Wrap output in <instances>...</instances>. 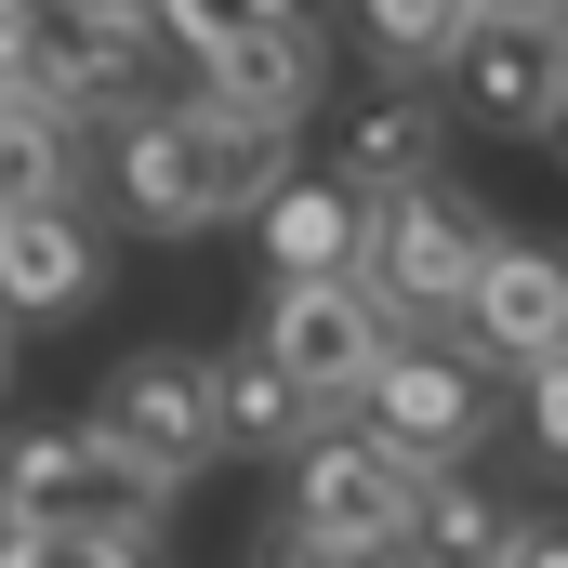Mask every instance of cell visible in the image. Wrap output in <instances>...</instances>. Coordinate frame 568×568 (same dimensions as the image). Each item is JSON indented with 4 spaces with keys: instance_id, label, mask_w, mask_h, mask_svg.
<instances>
[{
    "instance_id": "6da1fadb",
    "label": "cell",
    "mask_w": 568,
    "mask_h": 568,
    "mask_svg": "<svg viewBox=\"0 0 568 568\" xmlns=\"http://www.w3.org/2000/svg\"><path fill=\"white\" fill-rule=\"evenodd\" d=\"M278 172H291V133L212 120V106H145V120H120V225L199 239V225L252 212Z\"/></svg>"
},
{
    "instance_id": "7a4b0ae2",
    "label": "cell",
    "mask_w": 568,
    "mask_h": 568,
    "mask_svg": "<svg viewBox=\"0 0 568 568\" xmlns=\"http://www.w3.org/2000/svg\"><path fill=\"white\" fill-rule=\"evenodd\" d=\"M172 489L93 424H27L0 449V529H67V542H159Z\"/></svg>"
},
{
    "instance_id": "3957f363",
    "label": "cell",
    "mask_w": 568,
    "mask_h": 568,
    "mask_svg": "<svg viewBox=\"0 0 568 568\" xmlns=\"http://www.w3.org/2000/svg\"><path fill=\"white\" fill-rule=\"evenodd\" d=\"M252 344H265V371H278L304 410H357L371 371L410 344V317L371 278H265V331Z\"/></svg>"
},
{
    "instance_id": "277c9868",
    "label": "cell",
    "mask_w": 568,
    "mask_h": 568,
    "mask_svg": "<svg viewBox=\"0 0 568 568\" xmlns=\"http://www.w3.org/2000/svg\"><path fill=\"white\" fill-rule=\"evenodd\" d=\"M357 424H371V449H384L397 476H463V449L489 436V357H463L449 331H410V344L371 371Z\"/></svg>"
},
{
    "instance_id": "5b68a950",
    "label": "cell",
    "mask_w": 568,
    "mask_h": 568,
    "mask_svg": "<svg viewBox=\"0 0 568 568\" xmlns=\"http://www.w3.org/2000/svg\"><path fill=\"white\" fill-rule=\"evenodd\" d=\"M489 252H503V239H489V212H476L463 185H410V199H371V265H357V278L384 291L410 331H449Z\"/></svg>"
},
{
    "instance_id": "8992f818",
    "label": "cell",
    "mask_w": 568,
    "mask_h": 568,
    "mask_svg": "<svg viewBox=\"0 0 568 568\" xmlns=\"http://www.w3.org/2000/svg\"><path fill=\"white\" fill-rule=\"evenodd\" d=\"M80 424L106 436V449H133L159 489H185V476H212V463H225L212 357H185V344H145V357H120V371H106V397H93Z\"/></svg>"
},
{
    "instance_id": "52a82bcc",
    "label": "cell",
    "mask_w": 568,
    "mask_h": 568,
    "mask_svg": "<svg viewBox=\"0 0 568 568\" xmlns=\"http://www.w3.org/2000/svg\"><path fill=\"white\" fill-rule=\"evenodd\" d=\"M410 489H424V476H397L371 436H304V449H291V516H278L291 568H317V556H384V542L410 529Z\"/></svg>"
},
{
    "instance_id": "ba28073f",
    "label": "cell",
    "mask_w": 568,
    "mask_h": 568,
    "mask_svg": "<svg viewBox=\"0 0 568 568\" xmlns=\"http://www.w3.org/2000/svg\"><path fill=\"white\" fill-rule=\"evenodd\" d=\"M27 106H53L67 133L145 120V106H159V27H145V13H106V0H53V40H40V67H27Z\"/></svg>"
},
{
    "instance_id": "9c48e42d",
    "label": "cell",
    "mask_w": 568,
    "mask_h": 568,
    "mask_svg": "<svg viewBox=\"0 0 568 568\" xmlns=\"http://www.w3.org/2000/svg\"><path fill=\"white\" fill-rule=\"evenodd\" d=\"M449 80H463V120L542 145L556 106H568V27L556 13H476V27L449 40Z\"/></svg>"
},
{
    "instance_id": "30bf717a",
    "label": "cell",
    "mask_w": 568,
    "mask_h": 568,
    "mask_svg": "<svg viewBox=\"0 0 568 568\" xmlns=\"http://www.w3.org/2000/svg\"><path fill=\"white\" fill-rule=\"evenodd\" d=\"M317 80H331V40H317L304 13H291V27H265V40L199 53V106H212V120H252V133H304Z\"/></svg>"
},
{
    "instance_id": "8fae6325",
    "label": "cell",
    "mask_w": 568,
    "mask_h": 568,
    "mask_svg": "<svg viewBox=\"0 0 568 568\" xmlns=\"http://www.w3.org/2000/svg\"><path fill=\"white\" fill-rule=\"evenodd\" d=\"M106 291V239L80 225V199H53V212H0V331H27V317H80Z\"/></svg>"
},
{
    "instance_id": "7c38bea8",
    "label": "cell",
    "mask_w": 568,
    "mask_h": 568,
    "mask_svg": "<svg viewBox=\"0 0 568 568\" xmlns=\"http://www.w3.org/2000/svg\"><path fill=\"white\" fill-rule=\"evenodd\" d=\"M449 344L463 357H556L568 344V278H556V252H529V239H503L489 265H476V291H463V317H449Z\"/></svg>"
},
{
    "instance_id": "4fadbf2b",
    "label": "cell",
    "mask_w": 568,
    "mask_h": 568,
    "mask_svg": "<svg viewBox=\"0 0 568 568\" xmlns=\"http://www.w3.org/2000/svg\"><path fill=\"white\" fill-rule=\"evenodd\" d=\"M252 225H265V278H357L371 265V199L344 172H278L252 199Z\"/></svg>"
},
{
    "instance_id": "5bb4252c",
    "label": "cell",
    "mask_w": 568,
    "mask_h": 568,
    "mask_svg": "<svg viewBox=\"0 0 568 568\" xmlns=\"http://www.w3.org/2000/svg\"><path fill=\"white\" fill-rule=\"evenodd\" d=\"M357 199H410V185H449V106L424 93H371L357 120H344V159H331Z\"/></svg>"
},
{
    "instance_id": "9a60e30c",
    "label": "cell",
    "mask_w": 568,
    "mask_h": 568,
    "mask_svg": "<svg viewBox=\"0 0 568 568\" xmlns=\"http://www.w3.org/2000/svg\"><path fill=\"white\" fill-rule=\"evenodd\" d=\"M516 529H529V516H503L476 476H424L397 556H410V568H503V556H516Z\"/></svg>"
},
{
    "instance_id": "2e32d148",
    "label": "cell",
    "mask_w": 568,
    "mask_h": 568,
    "mask_svg": "<svg viewBox=\"0 0 568 568\" xmlns=\"http://www.w3.org/2000/svg\"><path fill=\"white\" fill-rule=\"evenodd\" d=\"M212 410H225V449H265V463H291V449L317 436V410H304L278 371H265V344L212 357Z\"/></svg>"
},
{
    "instance_id": "e0dca14e",
    "label": "cell",
    "mask_w": 568,
    "mask_h": 568,
    "mask_svg": "<svg viewBox=\"0 0 568 568\" xmlns=\"http://www.w3.org/2000/svg\"><path fill=\"white\" fill-rule=\"evenodd\" d=\"M53 199H80V133L53 106L0 93V212H53Z\"/></svg>"
},
{
    "instance_id": "ac0fdd59",
    "label": "cell",
    "mask_w": 568,
    "mask_h": 568,
    "mask_svg": "<svg viewBox=\"0 0 568 568\" xmlns=\"http://www.w3.org/2000/svg\"><path fill=\"white\" fill-rule=\"evenodd\" d=\"M463 27H476V0H357V40L384 67H449Z\"/></svg>"
},
{
    "instance_id": "d6986e66",
    "label": "cell",
    "mask_w": 568,
    "mask_h": 568,
    "mask_svg": "<svg viewBox=\"0 0 568 568\" xmlns=\"http://www.w3.org/2000/svg\"><path fill=\"white\" fill-rule=\"evenodd\" d=\"M304 0H159L145 27L159 40H185V53H225V40H265V27H291Z\"/></svg>"
},
{
    "instance_id": "ffe728a7",
    "label": "cell",
    "mask_w": 568,
    "mask_h": 568,
    "mask_svg": "<svg viewBox=\"0 0 568 568\" xmlns=\"http://www.w3.org/2000/svg\"><path fill=\"white\" fill-rule=\"evenodd\" d=\"M0 568H159V542H67V529H0Z\"/></svg>"
},
{
    "instance_id": "44dd1931",
    "label": "cell",
    "mask_w": 568,
    "mask_h": 568,
    "mask_svg": "<svg viewBox=\"0 0 568 568\" xmlns=\"http://www.w3.org/2000/svg\"><path fill=\"white\" fill-rule=\"evenodd\" d=\"M40 40H53V0H0V93H27Z\"/></svg>"
},
{
    "instance_id": "7402d4cb",
    "label": "cell",
    "mask_w": 568,
    "mask_h": 568,
    "mask_svg": "<svg viewBox=\"0 0 568 568\" xmlns=\"http://www.w3.org/2000/svg\"><path fill=\"white\" fill-rule=\"evenodd\" d=\"M529 436L568 449V371H556V357H529Z\"/></svg>"
},
{
    "instance_id": "603a6c76",
    "label": "cell",
    "mask_w": 568,
    "mask_h": 568,
    "mask_svg": "<svg viewBox=\"0 0 568 568\" xmlns=\"http://www.w3.org/2000/svg\"><path fill=\"white\" fill-rule=\"evenodd\" d=\"M503 568H568V556H556V529H516V556H503Z\"/></svg>"
},
{
    "instance_id": "cb8c5ba5",
    "label": "cell",
    "mask_w": 568,
    "mask_h": 568,
    "mask_svg": "<svg viewBox=\"0 0 568 568\" xmlns=\"http://www.w3.org/2000/svg\"><path fill=\"white\" fill-rule=\"evenodd\" d=\"M317 568H410V556H397V542H384V556H317Z\"/></svg>"
},
{
    "instance_id": "d4e9b609",
    "label": "cell",
    "mask_w": 568,
    "mask_h": 568,
    "mask_svg": "<svg viewBox=\"0 0 568 568\" xmlns=\"http://www.w3.org/2000/svg\"><path fill=\"white\" fill-rule=\"evenodd\" d=\"M476 13H556V0H476Z\"/></svg>"
},
{
    "instance_id": "484cf974",
    "label": "cell",
    "mask_w": 568,
    "mask_h": 568,
    "mask_svg": "<svg viewBox=\"0 0 568 568\" xmlns=\"http://www.w3.org/2000/svg\"><path fill=\"white\" fill-rule=\"evenodd\" d=\"M0 384H13V331H0Z\"/></svg>"
}]
</instances>
